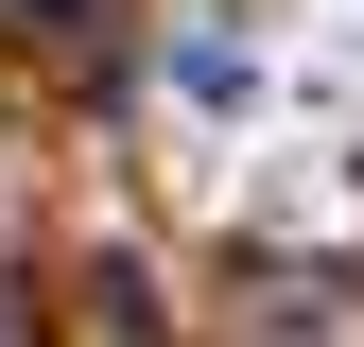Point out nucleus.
Masks as SVG:
<instances>
[{"label": "nucleus", "mask_w": 364, "mask_h": 347, "mask_svg": "<svg viewBox=\"0 0 364 347\" xmlns=\"http://www.w3.org/2000/svg\"><path fill=\"white\" fill-rule=\"evenodd\" d=\"M0 18H70V0H0Z\"/></svg>", "instance_id": "f257e3e1"}]
</instances>
